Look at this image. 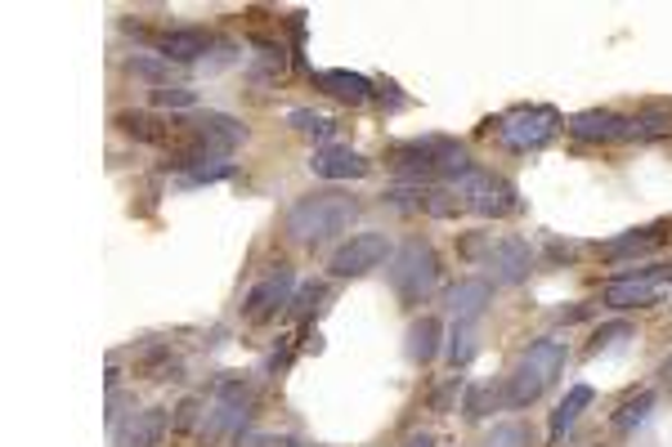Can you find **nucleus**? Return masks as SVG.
<instances>
[{
	"label": "nucleus",
	"instance_id": "obj_1",
	"mask_svg": "<svg viewBox=\"0 0 672 447\" xmlns=\"http://www.w3.org/2000/svg\"><path fill=\"white\" fill-rule=\"evenodd\" d=\"M390 166L399 174H408L412 184H431V179H458L475 170L466 143L449 139V135H422V139H403L390 148Z\"/></svg>",
	"mask_w": 672,
	"mask_h": 447
},
{
	"label": "nucleus",
	"instance_id": "obj_2",
	"mask_svg": "<svg viewBox=\"0 0 672 447\" xmlns=\"http://www.w3.org/2000/svg\"><path fill=\"white\" fill-rule=\"evenodd\" d=\"M359 215V202L350 193H305L292 211H287V237L301 246H323L332 237H342Z\"/></svg>",
	"mask_w": 672,
	"mask_h": 447
},
{
	"label": "nucleus",
	"instance_id": "obj_3",
	"mask_svg": "<svg viewBox=\"0 0 672 447\" xmlns=\"http://www.w3.org/2000/svg\"><path fill=\"white\" fill-rule=\"evenodd\" d=\"M565 358H569L565 340H534V344L516 358L507 385H502V403H507V407H529V403H538V398L547 394V385L565 372Z\"/></svg>",
	"mask_w": 672,
	"mask_h": 447
},
{
	"label": "nucleus",
	"instance_id": "obj_4",
	"mask_svg": "<svg viewBox=\"0 0 672 447\" xmlns=\"http://www.w3.org/2000/svg\"><path fill=\"white\" fill-rule=\"evenodd\" d=\"M390 287L403 305H422L440 287V255L431 242L412 237L390 255Z\"/></svg>",
	"mask_w": 672,
	"mask_h": 447
},
{
	"label": "nucleus",
	"instance_id": "obj_5",
	"mask_svg": "<svg viewBox=\"0 0 672 447\" xmlns=\"http://www.w3.org/2000/svg\"><path fill=\"white\" fill-rule=\"evenodd\" d=\"M493 126H497V139L507 143L512 152H538V148H547L556 139L560 113L547 108V104H529V108H516L507 117H497Z\"/></svg>",
	"mask_w": 672,
	"mask_h": 447
},
{
	"label": "nucleus",
	"instance_id": "obj_6",
	"mask_svg": "<svg viewBox=\"0 0 672 447\" xmlns=\"http://www.w3.org/2000/svg\"><path fill=\"white\" fill-rule=\"evenodd\" d=\"M458 193H462L466 211H475V215H484V220H502V215H512V211L521 206L512 179H502V174H493V170H480V166L458 179Z\"/></svg>",
	"mask_w": 672,
	"mask_h": 447
},
{
	"label": "nucleus",
	"instance_id": "obj_7",
	"mask_svg": "<svg viewBox=\"0 0 672 447\" xmlns=\"http://www.w3.org/2000/svg\"><path fill=\"white\" fill-rule=\"evenodd\" d=\"M480 264L489 268V283L493 287H521L534 274V251H529L525 237H497V242L489 237Z\"/></svg>",
	"mask_w": 672,
	"mask_h": 447
},
{
	"label": "nucleus",
	"instance_id": "obj_8",
	"mask_svg": "<svg viewBox=\"0 0 672 447\" xmlns=\"http://www.w3.org/2000/svg\"><path fill=\"white\" fill-rule=\"evenodd\" d=\"M672 283V264H654V268H641V274H628V278H615L601 300L610 309H654L663 287Z\"/></svg>",
	"mask_w": 672,
	"mask_h": 447
},
{
	"label": "nucleus",
	"instance_id": "obj_9",
	"mask_svg": "<svg viewBox=\"0 0 672 447\" xmlns=\"http://www.w3.org/2000/svg\"><path fill=\"white\" fill-rule=\"evenodd\" d=\"M390 255L395 251H390L386 233H355L350 242H342V246L332 251L327 268H332L336 278H364V274H372V268H381Z\"/></svg>",
	"mask_w": 672,
	"mask_h": 447
},
{
	"label": "nucleus",
	"instance_id": "obj_10",
	"mask_svg": "<svg viewBox=\"0 0 672 447\" xmlns=\"http://www.w3.org/2000/svg\"><path fill=\"white\" fill-rule=\"evenodd\" d=\"M632 130H637V117H623L610 108H587V113L569 117V135L582 143H623V139H632Z\"/></svg>",
	"mask_w": 672,
	"mask_h": 447
},
{
	"label": "nucleus",
	"instance_id": "obj_11",
	"mask_svg": "<svg viewBox=\"0 0 672 447\" xmlns=\"http://www.w3.org/2000/svg\"><path fill=\"white\" fill-rule=\"evenodd\" d=\"M292 287H296L292 268H287V264H279L270 278H261L256 287L246 291V300H242V313H246L251 322H265V318H274L283 305H292Z\"/></svg>",
	"mask_w": 672,
	"mask_h": 447
},
{
	"label": "nucleus",
	"instance_id": "obj_12",
	"mask_svg": "<svg viewBox=\"0 0 672 447\" xmlns=\"http://www.w3.org/2000/svg\"><path fill=\"white\" fill-rule=\"evenodd\" d=\"M309 170H314L318 179H332V184H342V179H364V174L372 170V161H368L364 152L346 148V143H323V148H314Z\"/></svg>",
	"mask_w": 672,
	"mask_h": 447
},
{
	"label": "nucleus",
	"instance_id": "obj_13",
	"mask_svg": "<svg viewBox=\"0 0 672 447\" xmlns=\"http://www.w3.org/2000/svg\"><path fill=\"white\" fill-rule=\"evenodd\" d=\"M207 50H211L207 28H171L157 36V58H166V63H198Z\"/></svg>",
	"mask_w": 672,
	"mask_h": 447
},
{
	"label": "nucleus",
	"instance_id": "obj_14",
	"mask_svg": "<svg viewBox=\"0 0 672 447\" xmlns=\"http://www.w3.org/2000/svg\"><path fill=\"white\" fill-rule=\"evenodd\" d=\"M314 85L323 89V95L342 99V104H368L372 99V81L350 72V67H323V72H314Z\"/></svg>",
	"mask_w": 672,
	"mask_h": 447
},
{
	"label": "nucleus",
	"instance_id": "obj_15",
	"mask_svg": "<svg viewBox=\"0 0 672 447\" xmlns=\"http://www.w3.org/2000/svg\"><path fill=\"white\" fill-rule=\"evenodd\" d=\"M489 300H493V283H489V278H466V283H458V287L449 291V313H453V322L475 327L480 313L489 309Z\"/></svg>",
	"mask_w": 672,
	"mask_h": 447
},
{
	"label": "nucleus",
	"instance_id": "obj_16",
	"mask_svg": "<svg viewBox=\"0 0 672 447\" xmlns=\"http://www.w3.org/2000/svg\"><path fill=\"white\" fill-rule=\"evenodd\" d=\"M166 429H171V416H166L161 407H144V412H135V416L122 425L117 447H157V443L166 438Z\"/></svg>",
	"mask_w": 672,
	"mask_h": 447
},
{
	"label": "nucleus",
	"instance_id": "obj_17",
	"mask_svg": "<svg viewBox=\"0 0 672 447\" xmlns=\"http://www.w3.org/2000/svg\"><path fill=\"white\" fill-rule=\"evenodd\" d=\"M117 130L139 139V143H157V148H176L180 143V126L176 121H157L148 113H117Z\"/></svg>",
	"mask_w": 672,
	"mask_h": 447
},
{
	"label": "nucleus",
	"instance_id": "obj_18",
	"mask_svg": "<svg viewBox=\"0 0 672 447\" xmlns=\"http://www.w3.org/2000/svg\"><path fill=\"white\" fill-rule=\"evenodd\" d=\"M587 407H592V385H574V390L560 398V407L552 412V429H547V438H552V443H560V438L578 425V416H582Z\"/></svg>",
	"mask_w": 672,
	"mask_h": 447
},
{
	"label": "nucleus",
	"instance_id": "obj_19",
	"mask_svg": "<svg viewBox=\"0 0 672 447\" xmlns=\"http://www.w3.org/2000/svg\"><path fill=\"white\" fill-rule=\"evenodd\" d=\"M440 340H444V327H440V318H417L412 327H408V358L412 363H435V353H440Z\"/></svg>",
	"mask_w": 672,
	"mask_h": 447
},
{
	"label": "nucleus",
	"instance_id": "obj_20",
	"mask_svg": "<svg viewBox=\"0 0 672 447\" xmlns=\"http://www.w3.org/2000/svg\"><path fill=\"white\" fill-rule=\"evenodd\" d=\"M659 242H663V224H650V228H632V233H623V237H615V242H601V255H606V259H628V255L654 251Z\"/></svg>",
	"mask_w": 672,
	"mask_h": 447
},
{
	"label": "nucleus",
	"instance_id": "obj_21",
	"mask_svg": "<svg viewBox=\"0 0 672 447\" xmlns=\"http://www.w3.org/2000/svg\"><path fill=\"white\" fill-rule=\"evenodd\" d=\"M242 416H246V407H233V403H216V407H211V416L202 421L198 438L211 447V443H220V438H224V434H229V429H233Z\"/></svg>",
	"mask_w": 672,
	"mask_h": 447
},
{
	"label": "nucleus",
	"instance_id": "obj_22",
	"mask_svg": "<svg viewBox=\"0 0 672 447\" xmlns=\"http://www.w3.org/2000/svg\"><path fill=\"white\" fill-rule=\"evenodd\" d=\"M497 403H502V390H493V385H466L462 416H466V421H484V416H489Z\"/></svg>",
	"mask_w": 672,
	"mask_h": 447
},
{
	"label": "nucleus",
	"instance_id": "obj_23",
	"mask_svg": "<svg viewBox=\"0 0 672 447\" xmlns=\"http://www.w3.org/2000/svg\"><path fill=\"white\" fill-rule=\"evenodd\" d=\"M650 407H654V394L645 390V394H637V398H628V403H623V407H619V412L610 416V425H615L619 434H628V429H637V425H641V421L650 416Z\"/></svg>",
	"mask_w": 672,
	"mask_h": 447
},
{
	"label": "nucleus",
	"instance_id": "obj_24",
	"mask_svg": "<svg viewBox=\"0 0 672 447\" xmlns=\"http://www.w3.org/2000/svg\"><path fill=\"white\" fill-rule=\"evenodd\" d=\"M484 447H534V429H529L525 421L493 425V434L484 438Z\"/></svg>",
	"mask_w": 672,
	"mask_h": 447
},
{
	"label": "nucleus",
	"instance_id": "obj_25",
	"mask_svg": "<svg viewBox=\"0 0 672 447\" xmlns=\"http://www.w3.org/2000/svg\"><path fill=\"white\" fill-rule=\"evenodd\" d=\"M287 126H292L296 135H309V139H327V135L336 130V121H332V117H318V113H305V108H301V113H292V117H287Z\"/></svg>",
	"mask_w": 672,
	"mask_h": 447
},
{
	"label": "nucleus",
	"instance_id": "obj_26",
	"mask_svg": "<svg viewBox=\"0 0 672 447\" xmlns=\"http://www.w3.org/2000/svg\"><path fill=\"white\" fill-rule=\"evenodd\" d=\"M471 353H475V327H466V322H453V340H449V363H453V368H462V363H471Z\"/></svg>",
	"mask_w": 672,
	"mask_h": 447
},
{
	"label": "nucleus",
	"instance_id": "obj_27",
	"mask_svg": "<svg viewBox=\"0 0 672 447\" xmlns=\"http://www.w3.org/2000/svg\"><path fill=\"white\" fill-rule=\"evenodd\" d=\"M153 104L157 108H193L198 95H193V89H185V85H153Z\"/></svg>",
	"mask_w": 672,
	"mask_h": 447
},
{
	"label": "nucleus",
	"instance_id": "obj_28",
	"mask_svg": "<svg viewBox=\"0 0 672 447\" xmlns=\"http://www.w3.org/2000/svg\"><path fill=\"white\" fill-rule=\"evenodd\" d=\"M233 174V161H216V166H198V170H189L180 184H189V189H202V184H220V179H229Z\"/></svg>",
	"mask_w": 672,
	"mask_h": 447
},
{
	"label": "nucleus",
	"instance_id": "obj_29",
	"mask_svg": "<svg viewBox=\"0 0 672 447\" xmlns=\"http://www.w3.org/2000/svg\"><path fill=\"white\" fill-rule=\"evenodd\" d=\"M672 130V113H641L637 117V130H632V139H659V135H668Z\"/></svg>",
	"mask_w": 672,
	"mask_h": 447
},
{
	"label": "nucleus",
	"instance_id": "obj_30",
	"mask_svg": "<svg viewBox=\"0 0 672 447\" xmlns=\"http://www.w3.org/2000/svg\"><path fill=\"white\" fill-rule=\"evenodd\" d=\"M126 67H130V76H148L157 85H166V76H171V63L166 58H130Z\"/></svg>",
	"mask_w": 672,
	"mask_h": 447
},
{
	"label": "nucleus",
	"instance_id": "obj_31",
	"mask_svg": "<svg viewBox=\"0 0 672 447\" xmlns=\"http://www.w3.org/2000/svg\"><path fill=\"white\" fill-rule=\"evenodd\" d=\"M628 336H632V327H628V322H610V327H601V331L592 336V344H587V349L601 353V349H610V344H619V340H628Z\"/></svg>",
	"mask_w": 672,
	"mask_h": 447
},
{
	"label": "nucleus",
	"instance_id": "obj_32",
	"mask_svg": "<svg viewBox=\"0 0 672 447\" xmlns=\"http://www.w3.org/2000/svg\"><path fill=\"white\" fill-rule=\"evenodd\" d=\"M318 296H323V287H318V283L301 287V291H296V300H292V318H309V309L318 305Z\"/></svg>",
	"mask_w": 672,
	"mask_h": 447
},
{
	"label": "nucleus",
	"instance_id": "obj_33",
	"mask_svg": "<svg viewBox=\"0 0 672 447\" xmlns=\"http://www.w3.org/2000/svg\"><path fill=\"white\" fill-rule=\"evenodd\" d=\"M193 421H198V398H189V403H180V412H176V421H171V429H193Z\"/></svg>",
	"mask_w": 672,
	"mask_h": 447
},
{
	"label": "nucleus",
	"instance_id": "obj_34",
	"mask_svg": "<svg viewBox=\"0 0 672 447\" xmlns=\"http://www.w3.org/2000/svg\"><path fill=\"white\" fill-rule=\"evenodd\" d=\"M403 447H435V434H408Z\"/></svg>",
	"mask_w": 672,
	"mask_h": 447
},
{
	"label": "nucleus",
	"instance_id": "obj_35",
	"mask_svg": "<svg viewBox=\"0 0 672 447\" xmlns=\"http://www.w3.org/2000/svg\"><path fill=\"white\" fill-rule=\"evenodd\" d=\"M659 381H663V390H672V353L663 358V368H659Z\"/></svg>",
	"mask_w": 672,
	"mask_h": 447
}]
</instances>
